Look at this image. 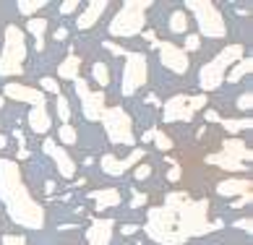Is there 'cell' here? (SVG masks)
I'll use <instances>...</instances> for the list:
<instances>
[{
	"mask_svg": "<svg viewBox=\"0 0 253 245\" xmlns=\"http://www.w3.org/2000/svg\"><path fill=\"white\" fill-rule=\"evenodd\" d=\"M246 58V47L243 44H230L224 47L222 52H217L209 63L201 65L199 71V86L201 91H217L222 83H224V76H227V68L235 65L238 60Z\"/></svg>",
	"mask_w": 253,
	"mask_h": 245,
	"instance_id": "3",
	"label": "cell"
},
{
	"mask_svg": "<svg viewBox=\"0 0 253 245\" xmlns=\"http://www.w3.org/2000/svg\"><path fill=\"white\" fill-rule=\"evenodd\" d=\"M251 107H253V94H251V91L240 94V97H238V110L246 112V110H251Z\"/></svg>",
	"mask_w": 253,
	"mask_h": 245,
	"instance_id": "33",
	"label": "cell"
},
{
	"mask_svg": "<svg viewBox=\"0 0 253 245\" xmlns=\"http://www.w3.org/2000/svg\"><path fill=\"white\" fill-rule=\"evenodd\" d=\"M3 245H26V240L18 238V235H5V238H3Z\"/></svg>",
	"mask_w": 253,
	"mask_h": 245,
	"instance_id": "38",
	"label": "cell"
},
{
	"mask_svg": "<svg viewBox=\"0 0 253 245\" xmlns=\"http://www.w3.org/2000/svg\"><path fill=\"white\" fill-rule=\"evenodd\" d=\"M170 164H172V169L167 172V180L177 183V180H180V175H183V169H180V164H177V162H170Z\"/></svg>",
	"mask_w": 253,
	"mask_h": 245,
	"instance_id": "36",
	"label": "cell"
},
{
	"mask_svg": "<svg viewBox=\"0 0 253 245\" xmlns=\"http://www.w3.org/2000/svg\"><path fill=\"white\" fill-rule=\"evenodd\" d=\"M217 193L219 196H230V199H235V196L240 199V196L253 193V185H251L248 177H230V180L217 183Z\"/></svg>",
	"mask_w": 253,
	"mask_h": 245,
	"instance_id": "16",
	"label": "cell"
},
{
	"mask_svg": "<svg viewBox=\"0 0 253 245\" xmlns=\"http://www.w3.org/2000/svg\"><path fill=\"white\" fill-rule=\"evenodd\" d=\"M251 159H253V152L246 146V141L243 138H227L217 154H209L206 162H211L214 167L227 169V172H248Z\"/></svg>",
	"mask_w": 253,
	"mask_h": 245,
	"instance_id": "7",
	"label": "cell"
},
{
	"mask_svg": "<svg viewBox=\"0 0 253 245\" xmlns=\"http://www.w3.org/2000/svg\"><path fill=\"white\" fill-rule=\"evenodd\" d=\"M170 32L172 34H185L188 32V16H185V11L170 13Z\"/></svg>",
	"mask_w": 253,
	"mask_h": 245,
	"instance_id": "25",
	"label": "cell"
},
{
	"mask_svg": "<svg viewBox=\"0 0 253 245\" xmlns=\"http://www.w3.org/2000/svg\"><path fill=\"white\" fill-rule=\"evenodd\" d=\"M29 128L34 130V133H47V130L52 128V118H50V110L44 107V105H37V107H32L29 110Z\"/></svg>",
	"mask_w": 253,
	"mask_h": 245,
	"instance_id": "18",
	"label": "cell"
},
{
	"mask_svg": "<svg viewBox=\"0 0 253 245\" xmlns=\"http://www.w3.org/2000/svg\"><path fill=\"white\" fill-rule=\"evenodd\" d=\"M232 227H238V230H243V232H253V219H248V216H243V219L232 222Z\"/></svg>",
	"mask_w": 253,
	"mask_h": 245,
	"instance_id": "34",
	"label": "cell"
},
{
	"mask_svg": "<svg viewBox=\"0 0 253 245\" xmlns=\"http://www.w3.org/2000/svg\"><path fill=\"white\" fill-rule=\"evenodd\" d=\"M73 83H76V94H79V99H81L84 118L91 120V122H97L102 118V112H105V99H107L105 91H91L89 83L84 81V79H76Z\"/></svg>",
	"mask_w": 253,
	"mask_h": 245,
	"instance_id": "11",
	"label": "cell"
},
{
	"mask_svg": "<svg viewBox=\"0 0 253 245\" xmlns=\"http://www.w3.org/2000/svg\"><path fill=\"white\" fill-rule=\"evenodd\" d=\"M146 204V193H133V201H130V206L133 209H138V206H144Z\"/></svg>",
	"mask_w": 253,
	"mask_h": 245,
	"instance_id": "40",
	"label": "cell"
},
{
	"mask_svg": "<svg viewBox=\"0 0 253 245\" xmlns=\"http://www.w3.org/2000/svg\"><path fill=\"white\" fill-rule=\"evenodd\" d=\"M26 32L34 34L37 37V42H44V32H47V18H42V16H34L26 21Z\"/></svg>",
	"mask_w": 253,
	"mask_h": 245,
	"instance_id": "23",
	"label": "cell"
},
{
	"mask_svg": "<svg viewBox=\"0 0 253 245\" xmlns=\"http://www.w3.org/2000/svg\"><path fill=\"white\" fill-rule=\"evenodd\" d=\"M79 68H81V58L71 52L68 58L58 65V76L65 79V81H76V79H79Z\"/></svg>",
	"mask_w": 253,
	"mask_h": 245,
	"instance_id": "21",
	"label": "cell"
},
{
	"mask_svg": "<svg viewBox=\"0 0 253 245\" xmlns=\"http://www.w3.org/2000/svg\"><path fill=\"white\" fill-rule=\"evenodd\" d=\"M79 11V3L76 0H68V3H60V13L63 16H71V13H76Z\"/></svg>",
	"mask_w": 253,
	"mask_h": 245,
	"instance_id": "35",
	"label": "cell"
},
{
	"mask_svg": "<svg viewBox=\"0 0 253 245\" xmlns=\"http://www.w3.org/2000/svg\"><path fill=\"white\" fill-rule=\"evenodd\" d=\"M44 5H47V0H21V3H18V13L21 16H34L37 11H42Z\"/></svg>",
	"mask_w": 253,
	"mask_h": 245,
	"instance_id": "27",
	"label": "cell"
},
{
	"mask_svg": "<svg viewBox=\"0 0 253 245\" xmlns=\"http://www.w3.org/2000/svg\"><path fill=\"white\" fill-rule=\"evenodd\" d=\"M42 149H44V154H47V157L55 159V167H58V172L65 177V180H71V177L76 175V162H73L71 154L65 152L63 146H58L52 138H47V141L42 144Z\"/></svg>",
	"mask_w": 253,
	"mask_h": 245,
	"instance_id": "13",
	"label": "cell"
},
{
	"mask_svg": "<svg viewBox=\"0 0 253 245\" xmlns=\"http://www.w3.org/2000/svg\"><path fill=\"white\" fill-rule=\"evenodd\" d=\"M219 122H222V128L227 130V133H240V130L253 128L251 118H230V120H219Z\"/></svg>",
	"mask_w": 253,
	"mask_h": 245,
	"instance_id": "24",
	"label": "cell"
},
{
	"mask_svg": "<svg viewBox=\"0 0 253 245\" xmlns=\"http://www.w3.org/2000/svg\"><path fill=\"white\" fill-rule=\"evenodd\" d=\"M65 37H68V29H58V32H55V40H58V42H63Z\"/></svg>",
	"mask_w": 253,
	"mask_h": 245,
	"instance_id": "44",
	"label": "cell"
},
{
	"mask_svg": "<svg viewBox=\"0 0 253 245\" xmlns=\"http://www.w3.org/2000/svg\"><path fill=\"white\" fill-rule=\"evenodd\" d=\"M154 130H157V128H149V130H144L141 141H152V138H154Z\"/></svg>",
	"mask_w": 253,
	"mask_h": 245,
	"instance_id": "45",
	"label": "cell"
},
{
	"mask_svg": "<svg viewBox=\"0 0 253 245\" xmlns=\"http://www.w3.org/2000/svg\"><path fill=\"white\" fill-rule=\"evenodd\" d=\"M105 50H110L112 55H126V47H120L115 42H105Z\"/></svg>",
	"mask_w": 253,
	"mask_h": 245,
	"instance_id": "39",
	"label": "cell"
},
{
	"mask_svg": "<svg viewBox=\"0 0 253 245\" xmlns=\"http://www.w3.org/2000/svg\"><path fill=\"white\" fill-rule=\"evenodd\" d=\"M199 47H201V37H199V34H188V37H185V47H183L185 55H188V52H196Z\"/></svg>",
	"mask_w": 253,
	"mask_h": 245,
	"instance_id": "31",
	"label": "cell"
},
{
	"mask_svg": "<svg viewBox=\"0 0 253 245\" xmlns=\"http://www.w3.org/2000/svg\"><path fill=\"white\" fill-rule=\"evenodd\" d=\"M102 122H105V133L112 144L118 146H136V133H133V120L123 107H105L102 112Z\"/></svg>",
	"mask_w": 253,
	"mask_h": 245,
	"instance_id": "8",
	"label": "cell"
},
{
	"mask_svg": "<svg viewBox=\"0 0 253 245\" xmlns=\"http://www.w3.org/2000/svg\"><path fill=\"white\" fill-rule=\"evenodd\" d=\"M204 118H206V120H209V122H219V120H222L217 110H206V112H204Z\"/></svg>",
	"mask_w": 253,
	"mask_h": 245,
	"instance_id": "42",
	"label": "cell"
},
{
	"mask_svg": "<svg viewBox=\"0 0 253 245\" xmlns=\"http://www.w3.org/2000/svg\"><path fill=\"white\" fill-rule=\"evenodd\" d=\"M3 102H5V99H3V97H0V107H3Z\"/></svg>",
	"mask_w": 253,
	"mask_h": 245,
	"instance_id": "47",
	"label": "cell"
},
{
	"mask_svg": "<svg viewBox=\"0 0 253 245\" xmlns=\"http://www.w3.org/2000/svg\"><path fill=\"white\" fill-rule=\"evenodd\" d=\"M152 141H154V146L159 149V152H170V149L175 146V144H172V138H170V136H165L162 130H154V138H152Z\"/></svg>",
	"mask_w": 253,
	"mask_h": 245,
	"instance_id": "29",
	"label": "cell"
},
{
	"mask_svg": "<svg viewBox=\"0 0 253 245\" xmlns=\"http://www.w3.org/2000/svg\"><path fill=\"white\" fill-rule=\"evenodd\" d=\"M26 40L24 32L16 24L5 26V37H3V52H0V76H21L24 73V63H26Z\"/></svg>",
	"mask_w": 253,
	"mask_h": 245,
	"instance_id": "5",
	"label": "cell"
},
{
	"mask_svg": "<svg viewBox=\"0 0 253 245\" xmlns=\"http://www.w3.org/2000/svg\"><path fill=\"white\" fill-rule=\"evenodd\" d=\"M40 83H42V91L60 94V83H58V79H50V76H44V79H40Z\"/></svg>",
	"mask_w": 253,
	"mask_h": 245,
	"instance_id": "32",
	"label": "cell"
},
{
	"mask_svg": "<svg viewBox=\"0 0 253 245\" xmlns=\"http://www.w3.org/2000/svg\"><path fill=\"white\" fill-rule=\"evenodd\" d=\"M99 167H102V172L110 175V177H120L123 172H128V169H126V159L115 157V154H105L99 159Z\"/></svg>",
	"mask_w": 253,
	"mask_h": 245,
	"instance_id": "20",
	"label": "cell"
},
{
	"mask_svg": "<svg viewBox=\"0 0 253 245\" xmlns=\"http://www.w3.org/2000/svg\"><path fill=\"white\" fill-rule=\"evenodd\" d=\"M5 144H8V141H5V136H3V133H0V149H3Z\"/></svg>",
	"mask_w": 253,
	"mask_h": 245,
	"instance_id": "46",
	"label": "cell"
},
{
	"mask_svg": "<svg viewBox=\"0 0 253 245\" xmlns=\"http://www.w3.org/2000/svg\"><path fill=\"white\" fill-rule=\"evenodd\" d=\"M185 8L193 13L196 24H199L201 37H209V40H222V37L227 34V24H224V16H222L217 3H211V0H188Z\"/></svg>",
	"mask_w": 253,
	"mask_h": 245,
	"instance_id": "6",
	"label": "cell"
},
{
	"mask_svg": "<svg viewBox=\"0 0 253 245\" xmlns=\"http://www.w3.org/2000/svg\"><path fill=\"white\" fill-rule=\"evenodd\" d=\"M206 94H196V97H188V94H175L165 102L162 107V118L167 122H188L193 120V115L201 107H206Z\"/></svg>",
	"mask_w": 253,
	"mask_h": 245,
	"instance_id": "9",
	"label": "cell"
},
{
	"mask_svg": "<svg viewBox=\"0 0 253 245\" xmlns=\"http://www.w3.org/2000/svg\"><path fill=\"white\" fill-rule=\"evenodd\" d=\"M253 201V193H248V196H240V199L235 201V204H232V206H235V209H240V206H248Z\"/></svg>",
	"mask_w": 253,
	"mask_h": 245,
	"instance_id": "41",
	"label": "cell"
},
{
	"mask_svg": "<svg viewBox=\"0 0 253 245\" xmlns=\"http://www.w3.org/2000/svg\"><path fill=\"white\" fill-rule=\"evenodd\" d=\"M107 11V0H91V3L86 5V11H84L79 18H76V26L81 32H86V29H91L97 21H99V16Z\"/></svg>",
	"mask_w": 253,
	"mask_h": 245,
	"instance_id": "17",
	"label": "cell"
},
{
	"mask_svg": "<svg viewBox=\"0 0 253 245\" xmlns=\"http://www.w3.org/2000/svg\"><path fill=\"white\" fill-rule=\"evenodd\" d=\"M154 47L159 50V60H162V65L167 71L172 73H185L191 65V58L183 52V47H177L172 42H154Z\"/></svg>",
	"mask_w": 253,
	"mask_h": 245,
	"instance_id": "12",
	"label": "cell"
},
{
	"mask_svg": "<svg viewBox=\"0 0 253 245\" xmlns=\"http://www.w3.org/2000/svg\"><path fill=\"white\" fill-rule=\"evenodd\" d=\"M89 199L94 201V206L99 211L115 209V206H120V191H118V188H102V191H91Z\"/></svg>",
	"mask_w": 253,
	"mask_h": 245,
	"instance_id": "19",
	"label": "cell"
},
{
	"mask_svg": "<svg viewBox=\"0 0 253 245\" xmlns=\"http://www.w3.org/2000/svg\"><path fill=\"white\" fill-rule=\"evenodd\" d=\"M149 81V63L146 55L141 52H126V68H123V83H120V91L130 97Z\"/></svg>",
	"mask_w": 253,
	"mask_h": 245,
	"instance_id": "10",
	"label": "cell"
},
{
	"mask_svg": "<svg viewBox=\"0 0 253 245\" xmlns=\"http://www.w3.org/2000/svg\"><path fill=\"white\" fill-rule=\"evenodd\" d=\"M152 8L149 0H128L120 5V11L115 18L110 21V37L115 40H126V37H136L141 34L144 24H146V11Z\"/></svg>",
	"mask_w": 253,
	"mask_h": 245,
	"instance_id": "4",
	"label": "cell"
},
{
	"mask_svg": "<svg viewBox=\"0 0 253 245\" xmlns=\"http://www.w3.org/2000/svg\"><path fill=\"white\" fill-rule=\"evenodd\" d=\"M149 175H152V167L149 164H138L136 167V180H144V177H149Z\"/></svg>",
	"mask_w": 253,
	"mask_h": 245,
	"instance_id": "37",
	"label": "cell"
},
{
	"mask_svg": "<svg viewBox=\"0 0 253 245\" xmlns=\"http://www.w3.org/2000/svg\"><path fill=\"white\" fill-rule=\"evenodd\" d=\"M3 94L8 99H16V102H24V105H32V107H37V105H44V91H40V89H32V86H24V83H5V89H3Z\"/></svg>",
	"mask_w": 253,
	"mask_h": 245,
	"instance_id": "14",
	"label": "cell"
},
{
	"mask_svg": "<svg viewBox=\"0 0 253 245\" xmlns=\"http://www.w3.org/2000/svg\"><path fill=\"white\" fill-rule=\"evenodd\" d=\"M251 71H253V60H251V58H243V60H238V63L230 68V76H224V81H230V83H238V81H243V79H246Z\"/></svg>",
	"mask_w": 253,
	"mask_h": 245,
	"instance_id": "22",
	"label": "cell"
},
{
	"mask_svg": "<svg viewBox=\"0 0 253 245\" xmlns=\"http://www.w3.org/2000/svg\"><path fill=\"white\" fill-rule=\"evenodd\" d=\"M76 138H79L76 128H73L71 122H65V125L60 122V128H58V141H60V144L63 146H73V144H76Z\"/></svg>",
	"mask_w": 253,
	"mask_h": 245,
	"instance_id": "26",
	"label": "cell"
},
{
	"mask_svg": "<svg viewBox=\"0 0 253 245\" xmlns=\"http://www.w3.org/2000/svg\"><path fill=\"white\" fill-rule=\"evenodd\" d=\"M91 76H94V81L99 83V86H107L110 83V68L105 63H94L91 65Z\"/></svg>",
	"mask_w": 253,
	"mask_h": 245,
	"instance_id": "28",
	"label": "cell"
},
{
	"mask_svg": "<svg viewBox=\"0 0 253 245\" xmlns=\"http://www.w3.org/2000/svg\"><path fill=\"white\" fill-rule=\"evenodd\" d=\"M222 222L209 224V201H196L185 191H175L162 206H154L146 214V238L157 245H183L191 238L219 230Z\"/></svg>",
	"mask_w": 253,
	"mask_h": 245,
	"instance_id": "1",
	"label": "cell"
},
{
	"mask_svg": "<svg viewBox=\"0 0 253 245\" xmlns=\"http://www.w3.org/2000/svg\"><path fill=\"white\" fill-rule=\"evenodd\" d=\"M138 230V224H123V230H120V232H123V238H128V235H133Z\"/></svg>",
	"mask_w": 253,
	"mask_h": 245,
	"instance_id": "43",
	"label": "cell"
},
{
	"mask_svg": "<svg viewBox=\"0 0 253 245\" xmlns=\"http://www.w3.org/2000/svg\"><path fill=\"white\" fill-rule=\"evenodd\" d=\"M58 118L63 120V125L71 120V105H68V99H65V97H58Z\"/></svg>",
	"mask_w": 253,
	"mask_h": 245,
	"instance_id": "30",
	"label": "cell"
},
{
	"mask_svg": "<svg viewBox=\"0 0 253 245\" xmlns=\"http://www.w3.org/2000/svg\"><path fill=\"white\" fill-rule=\"evenodd\" d=\"M112 230H115V222L112 219H94L86 230V243L89 245H110Z\"/></svg>",
	"mask_w": 253,
	"mask_h": 245,
	"instance_id": "15",
	"label": "cell"
},
{
	"mask_svg": "<svg viewBox=\"0 0 253 245\" xmlns=\"http://www.w3.org/2000/svg\"><path fill=\"white\" fill-rule=\"evenodd\" d=\"M0 201H3L11 222L24 230L44 227V209L37 204L32 191L21 177V167L13 159H0Z\"/></svg>",
	"mask_w": 253,
	"mask_h": 245,
	"instance_id": "2",
	"label": "cell"
}]
</instances>
